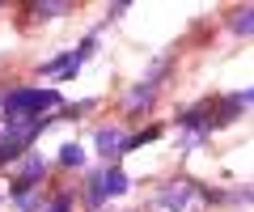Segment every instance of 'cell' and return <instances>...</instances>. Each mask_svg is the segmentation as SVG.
<instances>
[{
  "mask_svg": "<svg viewBox=\"0 0 254 212\" xmlns=\"http://www.w3.org/2000/svg\"><path fill=\"white\" fill-rule=\"evenodd\" d=\"M51 106H60V89H34V85H26V89H13L4 98V115L9 119H38Z\"/></svg>",
  "mask_w": 254,
  "mask_h": 212,
  "instance_id": "6da1fadb",
  "label": "cell"
},
{
  "mask_svg": "<svg viewBox=\"0 0 254 212\" xmlns=\"http://www.w3.org/2000/svg\"><path fill=\"white\" fill-rule=\"evenodd\" d=\"M161 72H165V60H157V64H153V72H148V76H144V81H140L131 93H127V111H140V106H148V102H153Z\"/></svg>",
  "mask_w": 254,
  "mask_h": 212,
  "instance_id": "7a4b0ae2",
  "label": "cell"
},
{
  "mask_svg": "<svg viewBox=\"0 0 254 212\" xmlns=\"http://www.w3.org/2000/svg\"><path fill=\"white\" fill-rule=\"evenodd\" d=\"M123 144H127L123 128H102L98 132V153L102 157H123Z\"/></svg>",
  "mask_w": 254,
  "mask_h": 212,
  "instance_id": "3957f363",
  "label": "cell"
},
{
  "mask_svg": "<svg viewBox=\"0 0 254 212\" xmlns=\"http://www.w3.org/2000/svg\"><path fill=\"white\" fill-rule=\"evenodd\" d=\"M102 187H106V195H123L127 187H131V178H127L119 166H110V170H102Z\"/></svg>",
  "mask_w": 254,
  "mask_h": 212,
  "instance_id": "277c9868",
  "label": "cell"
},
{
  "mask_svg": "<svg viewBox=\"0 0 254 212\" xmlns=\"http://www.w3.org/2000/svg\"><path fill=\"white\" fill-rule=\"evenodd\" d=\"M187 200H190V183H174L170 191L161 195V204H170V208H178V212H182V204H187Z\"/></svg>",
  "mask_w": 254,
  "mask_h": 212,
  "instance_id": "5b68a950",
  "label": "cell"
},
{
  "mask_svg": "<svg viewBox=\"0 0 254 212\" xmlns=\"http://www.w3.org/2000/svg\"><path fill=\"white\" fill-rule=\"evenodd\" d=\"M60 166H85V148L81 144H64L60 148Z\"/></svg>",
  "mask_w": 254,
  "mask_h": 212,
  "instance_id": "8992f818",
  "label": "cell"
},
{
  "mask_svg": "<svg viewBox=\"0 0 254 212\" xmlns=\"http://www.w3.org/2000/svg\"><path fill=\"white\" fill-rule=\"evenodd\" d=\"M233 34H254V4H250V9H242V13L233 17Z\"/></svg>",
  "mask_w": 254,
  "mask_h": 212,
  "instance_id": "52a82bcc",
  "label": "cell"
},
{
  "mask_svg": "<svg viewBox=\"0 0 254 212\" xmlns=\"http://www.w3.org/2000/svg\"><path fill=\"white\" fill-rule=\"evenodd\" d=\"M64 9H68V4H60V0H55V4H34L38 17H55V13H64Z\"/></svg>",
  "mask_w": 254,
  "mask_h": 212,
  "instance_id": "ba28073f",
  "label": "cell"
},
{
  "mask_svg": "<svg viewBox=\"0 0 254 212\" xmlns=\"http://www.w3.org/2000/svg\"><path fill=\"white\" fill-rule=\"evenodd\" d=\"M233 98L242 102V106H250V102H254V89H242V93H233Z\"/></svg>",
  "mask_w": 254,
  "mask_h": 212,
  "instance_id": "9c48e42d",
  "label": "cell"
},
{
  "mask_svg": "<svg viewBox=\"0 0 254 212\" xmlns=\"http://www.w3.org/2000/svg\"><path fill=\"white\" fill-rule=\"evenodd\" d=\"M51 212H68V195H60V200L51 204Z\"/></svg>",
  "mask_w": 254,
  "mask_h": 212,
  "instance_id": "30bf717a",
  "label": "cell"
}]
</instances>
